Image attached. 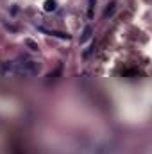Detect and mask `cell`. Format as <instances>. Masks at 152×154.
Returning <instances> with one entry per match:
<instances>
[{"mask_svg": "<svg viewBox=\"0 0 152 154\" xmlns=\"http://www.w3.org/2000/svg\"><path fill=\"white\" fill-rule=\"evenodd\" d=\"M93 6H95V0H90V7H88V16H93Z\"/></svg>", "mask_w": 152, "mask_h": 154, "instance_id": "7", "label": "cell"}, {"mask_svg": "<svg viewBox=\"0 0 152 154\" xmlns=\"http://www.w3.org/2000/svg\"><path fill=\"white\" fill-rule=\"evenodd\" d=\"M25 45H27L31 50H38V43H36V41H32V39H25Z\"/></svg>", "mask_w": 152, "mask_h": 154, "instance_id": "5", "label": "cell"}, {"mask_svg": "<svg viewBox=\"0 0 152 154\" xmlns=\"http://www.w3.org/2000/svg\"><path fill=\"white\" fill-rule=\"evenodd\" d=\"M115 6H116V2H115V0L107 4V7H106V11H104V18H109V16L115 13Z\"/></svg>", "mask_w": 152, "mask_h": 154, "instance_id": "3", "label": "cell"}, {"mask_svg": "<svg viewBox=\"0 0 152 154\" xmlns=\"http://www.w3.org/2000/svg\"><path fill=\"white\" fill-rule=\"evenodd\" d=\"M43 9H45L47 13H52V11L57 9V2H56V0H47V2L43 4Z\"/></svg>", "mask_w": 152, "mask_h": 154, "instance_id": "2", "label": "cell"}, {"mask_svg": "<svg viewBox=\"0 0 152 154\" xmlns=\"http://www.w3.org/2000/svg\"><path fill=\"white\" fill-rule=\"evenodd\" d=\"M91 32H93V27L91 25H86L84 27V32H82V36H81V43H86L90 38H91Z\"/></svg>", "mask_w": 152, "mask_h": 154, "instance_id": "1", "label": "cell"}, {"mask_svg": "<svg viewBox=\"0 0 152 154\" xmlns=\"http://www.w3.org/2000/svg\"><path fill=\"white\" fill-rule=\"evenodd\" d=\"M43 31H45V29H43ZM45 32H49V34H52V36H57V38H61V39H70V36L64 34V32H57V31H45Z\"/></svg>", "mask_w": 152, "mask_h": 154, "instance_id": "4", "label": "cell"}, {"mask_svg": "<svg viewBox=\"0 0 152 154\" xmlns=\"http://www.w3.org/2000/svg\"><path fill=\"white\" fill-rule=\"evenodd\" d=\"M59 74H61V67H59V68H57V70H56L54 74H50V75H49V81H47V82H50V81H56Z\"/></svg>", "mask_w": 152, "mask_h": 154, "instance_id": "6", "label": "cell"}]
</instances>
